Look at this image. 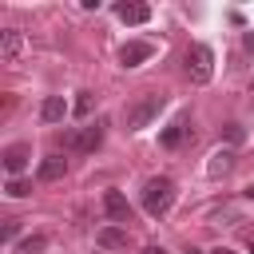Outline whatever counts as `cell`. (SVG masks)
Listing matches in <instances>:
<instances>
[{
	"instance_id": "obj_20",
	"label": "cell",
	"mask_w": 254,
	"mask_h": 254,
	"mask_svg": "<svg viewBox=\"0 0 254 254\" xmlns=\"http://www.w3.org/2000/svg\"><path fill=\"white\" fill-rule=\"evenodd\" d=\"M242 44H246V52H254V32H246V36H242Z\"/></svg>"
},
{
	"instance_id": "obj_11",
	"label": "cell",
	"mask_w": 254,
	"mask_h": 254,
	"mask_svg": "<svg viewBox=\"0 0 254 254\" xmlns=\"http://www.w3.org/2000/svg\"><path fill=\"white\" fill-rule=\"evenodd\" d=\"M95 242H99L103 250H123V246L131 242V234H127L123 226H103V230L95 234Z\"/></svg>"
},
{
	"instance_id": "obj_14",
	"label": "cell",
	"mask_w": 254,
	"mask_h": 254,
	"mask_svg": "<svg viewBox=\"0 0 254 254\" xmlns=\"http://www.w3.org/2000/svg\"><path fill=\"white\" fill-rule=\"evenodd\" d=\"M230 167H234V151L226 147V151H214V155H210V163H206V175H214V179H218V175H226Z\"/></svg>"
},
{
	"instance_id": "obj_3",
	"label": "cell",
	"mask_w": 254,
	"mask_h": 254,
	"mask_svg": "<svg viewBox=\"0 0 254 254\" xmlns=\"http://www.w3.org/2000/svg\"><path fill=\"white\" fill-rule=\"evenodd\" d=\"M187 75H190V83H210V75H214V52L206 44H190L187 48Z\"/></svg>"
},
{
	"instance_id": "obj_22",
	"label": "cell",
	"mask_w": 254,
	"mask_h": 254,
	"mask_svg": "<svg viewBox=\"0 0 254 254\" xmlns=\"http://www.w3.org/2000/svg\"><path fill=\"white\" fill-rule=\"evenodd\" d=\"M210 254H234V250H230V246H214Z\"/></svg>"
},
{
	"instance_id": "obj_5",
	"label": "cell",
	"mask_w": 254,
	"mask_h": 254,
	"mask_svg": "<svg viewBox=\"0 0 254 254\" xmlns=\"http://www.w3.org/2000/svg\"><path fill=\"white\" fill-rule=\"evenodd\" d=\"M103 214L111 222H131V206L123 198V190H103Z\"/></svg>"
},
{
	"instance_id": "obj_15",
	"label": "cell",
	"mask_w": 254,
	"mask_h": 254,
	"mask_svg": "<svg viewBox=\"0 0 254 254\" xmlns=\"http://www.w3.org/2000/svg\"><path fill=\"white\" fill-rule=\"evenodd\" d=\"M12 198H24V194H32V183L28 179H8V187H4Z\"/></svg>"
},
{
	"instance_id": "obj_18",
	"label": "cell",
	"mask_w": 254,
	"mask_h": 254,
	"mask_svg": "<svg viewBox=\"0 0 254 254\" xmlns=\"http://www.w3.org/2000/svg\"><path fill=\"white\" fill-rule=\"evenodd\" d=\"M91 103H95V99H91V91H79V99H75V115H87V111H91Z\"/></svg>"
},
{
	"instance_id": "obj_12",
	"label": "cell",
	"mask_w": 254,
	"mask_h": 254,
	"mask_svg": "<svg viewBox=\"0 0 254 254\" xmlns=\"http://www.w3.org/2000/svg\"><path fill=\"white\" fill-rule=\"evenodd\" d=\"M40 115H44V123H64V115H67V99H64V95H48L44 107H40Z\"/></svg>"
},
{
	"instance_id": "obj_6",
	"label": "cell",
	"mask_w": 254,
	"mask_h": 254,
	"mask_svg": "<svg viewBox=\"0 0 254 254\" xmlns=\"http://www.w3.org/2000/svg\"><path fill=\"white\" fill-rule=\"evenodd\" d=\"M151 52H155L151 44H143V40H127V44L119 48V64H123V67H139L143 60H151Z\"/></svg>"
},
{
	"instance_id": "obj_17",
	"label": "cell",
	"mask_w": 254,
	"mask_h": 254,
	"mask_svg": "<svg viewBox=\"0 0 254 254\" xmlns=\"http://www.w3.org/2000/svg\"><path fill=\"white\" fill-rule=\"evenodd\" d=\"M242 139H246V131H242L238 123H226V143H230V147H238Z\"/></svg>"
},
{
	"instance_id": "obj_19",
	"label": "cell",
	"mask_w": 254,
	"mask_h": 254,
	"mask_svg": "<svg viewBox=\"0 0 254 254\" xmlns=\"http://www.w3.org/2000/svg\"><path fill=\"white\" fill-rule=\"evenodd\" d=\"M16 230H20V218H4V242H12Z\"/></svg>"
},
{
	"instance_id": "obj_4",
	"label": "cell",
	"mask_w": 254,
	"mask_h": 254,
	"mask_svg": "<svg viewBox=\"0 0 254 254\" xmlns=\"http://www.w3.org/2000/svg\"><path fill=\"white\" fill-rule=\"evenodd\" d=\"M103 143V123H87V127H75L64 135V151H75V155H87Z\"/></svg>"
},
{
	"instance_id": "obj_8",
	"label": "cell",
	"mask_w": 254,
	"mask_h": 254,
	"mask_svg": "<svg viewBox=\"0 0 254 254\" xmlns=\"http://www.w3.org/2000/svg\"><path fill=\"white\" fill-rule=\"evenodd\" d=\"M0 159H4V167H8L12 175H20V171L28 167V159H32V147H28V143H12V147H4Z\"/></svg>"
},
{
	"instance_id": "obj_21",
	"label": "cell",
	"mask_w": 254,
	"mask_h": 254,
	"mask_svg": "<svg viewBox=\"0 0 254 254\" xmlns=\"http://www.w3.org/2000/svg\"><path fill=\"white\" fill-rule=\"evenodd\" d=\"M143 254H167V250H163V246H147Z\"/></svg>"
},
{
	"instance_id": "obj_9",
	"label": "cell",
	"mask_w": 254,
	"mask_h": 254,
	"mask_svg": "<svg viewBox=\"0 0 254 254\" xmlns=\"http://www.w3.org/2000/svg\"><path fill=\"white\" fill-rule=\"evenodd\" d=\"M64 175H67V159H64L60 151L40 159V183H56V179H64Z\"/></svg>"
},
{
	"instance_id": "obj_2",
	"label": "cell",
	"mask_w": 254,
	"mask_h": 254,
	"mask_svg": "<svg viewBox=\"0 0 254 254\" xmlns=\"http://www.w3.org/2000/svg\"><path fill=\"white\" fill-rule=\"evenodd\" d=\"M163 103H167V99H163L159 91H147L143 99H135V103L127 107V127H131V131H143V127H151V119L163 111Z\"/></svg>"
},
{
	"instance_id": "obj_23",
	"label": "cell",
	"mask_w": 254,
	"mask_h": 254,
	"mask_svg": "<svg viewBox=\"0 0 254 254\" xmlns=\"http://www.w3.org/2000/svg\"><path fill=\"white\" fill-rule=\"evenodd\" d=\"M242 194H246V198H254V183H250V187H246V190H242Z\"/></svg>"
},
{
	"instance_id": "obj_10",
	"label": "cell",
	"mask_w": 254,
	"mask_h": 254,
	"mask_svg": "<svg viewBox=\"0 0 254 254\" xmlns=\"http://www.w3.org/2000/svg\"><path fill=\"white\" fill-rule=\"evenodd\" d=\"M115 16H119L123 24H147V20H151V4L127 0V4H119V8H115Z\"/></svg>"
},
{
	"instance_id": "obj_1",
	"label": "cell",
	"mask_w": 254,
	"mask_h": 254,
	"mask_svg": "<svg viewBox=\"0 0 254 254\" xmlns=\"http://www.w3.org/2000/svg\"><path fill=\"white\" fill-rule=\"evenodd\" d=\"M171 206H175V183H171L167 175L147 179V187H143V210H147L151 218H163Z\"/></svg>"
},
{
	"instance_id": "obj_13",
	"label": "cell",
	"mask_w": 254,
	"mask_h": 254,
	"mask_svg": "<svg viewBox=\"0 0 254 254\" xmlns=\"http://www.w3.org/2000/svg\"><path fill=\"white\" fill-rule=\"evenodd\" d=\"M187 135H190V127H187V119H175L171 127H163V135H159V143L175 151V147H179V143H183Z\"/></svg>"
},
{
	"instance_id": "obj_24",
	"label": "cell",
	"mask_w": 254,
	"mask_h": 254,
	"mask_svg": "<svg viewBox=\"0 0 254 254\" xmlns=\"http://www.w3.org/2000/svg\"><path fill=\"white\" fill-rule=\"evenodd\" d=\"M250 254H254V238H250Z\"/></svg>"
},
{
	"instance_id": "obj_7",
	"label": "cell",
	"mask_w": 254,
	"mask_h": 254,
	"mask_svg": "<svg viewBox=\"0 0 254 254\" xmlns=\"http://www.w3.org/2000/svg\"><path fill=\"white\" fill-rule=\"evenodd\" d=\"M20 52H24V36H20L16 28H4V32H0V60H4V64H16Z\"/></svg>"
},
{
	"instance_id": "obj_16",
	"label": "cell",
	"mask_w": 254,
	"mask_h": 254,
	"mask_svg": "<svg viewBox=\"0 0 254 254\" xmlns=\"http://www.w3.org/2000/svg\"><path fill=\"white\" fill-rule=\"evenodd\" d=\"M44 246H48V238H44V234H32V238H24V242H20V250H24V254H36V250H44Z\"/></svg>"
}]
</instances>
